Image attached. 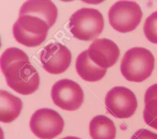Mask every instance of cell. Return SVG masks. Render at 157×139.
<instances>
[{"instance_id":"obj_17","label":"cell","mask_w":157,"mask_h":139,"mask_svg":"<svg viewBox=\"0 0 157 139\" xmlns=\"http://www.w3.org/2000/svg\"><path fill=\"white\" fill-rule=\"evenodd\" d=\"M131 139H157V133L146 129H140L134 133Z\"/></svg>"},{"instance_id":"obj_4","label":"cell","mask_w":157,"mask_h":139,"mask_svg":"<svg viewBox=\"0 0 157 139\" xmlns=\"http://www.w3.org/2000/svg\"><path fill=\"white\" fill-rule=\"evenodd\" d=\"M49 26L43 20L33 15H19L12 28L13 35L20 43L34 47L46 39Z\"/></svg>"},{"instance_id":"obj_16","label":"cell","mask_w":157,"mask_h":139,"mask_svg":"<svg viewBox=\"0 0 157 139\" xmlns=\"http://www.w3.org/2000/svg\"><path fill=\"white\" fill-rule=\"evenodd\" d=\"M144 32L150 42L157 43V10L146 18L144 24Z\"/></svg>"},{"instance_id":"obj_10","label":"cell","mask_w":157,"mask_h":139,"mask_svg":"<svg viewBox=\"0 0 157 139\" xmlns=\"http://www.w3.org/2000/svg\"><path fill=\"white\" fill-rule=\"evenodd\" d=\"M88 53L94 64L107 69L116 63L120 56V50L117 45L110 39H97L90 45Z\"/></svg>"},{"instance_id":"obj_9","label":"cell","mask_w":157,"mask_h":139,"mask_svg":"<svg viewBox=\"0 0 157 139\" xmlns=\"http://www.w3.org/2000/svg\"><path fill=\"white\" fill-rule=\"evenodd\" d=\"M39 59L45 71L52 74H59L66 70L70 66L71 53L61 43H50L41 51Z\"/></svg>"},{"instance_id":"obj_3","label":"cell","mask_w":157,"mask_h":139,"mask_svg":"<svg viewBox=\"0 0 157 139\" xmlns=\"http://www.w3.org/2000/svg\"><path fill=\"white\" fill-rule=\"evenodd\" d=\"M104 26L102 13L93 8L76 10L69 18L68 27L72 36L81 40H91L98 37Z\"/></svg>"},{"instance_id":"obj_7","label":"cell","mask_w":157,"mask_h":139,"mask_svg":"<svg viewBox=\"0 0 157 139\" xmlns=\"http://www.w3.org/2000/svg\"><path fill=\"white\" fill-rule=\"evenodd\" d=\"M105 105L110 115L123 119L133 115L137 107V101L131 90L124 86H115L107 92Z\"/></svg>"},{"instance_id":"obj_15","label":"cell","mask_w":157,"mask_h":139,"mask_svg":"<svg viewBox=\"0 0 157 139\" xmlns=\"http://www.w3.org/2000/svg\"><path fill=\"white\" fill-rule=\"evenodd\" d=\"M143 118L150 127L157 130V83L148 87L144 96Z\"/></svg>"},{"instance_id":"obj_2","label":"cell","mask_w":157,"mask_h":139,"mask_svg":"<svg viewBox=\"0 0 157 139\" xmlns=\"http://www.w3.org/2000/svg\"><path fill=\"white\" fill-rule=\"evenodd\" d=\"M155 58L143 47H133L127 50L121 62L120 70L128 81L141 82L150 76L153 70Z\"/></svg>"},{"instance_id":"obj_12","label":"cell","mask_w":157,"mask_h":139,"mask_svg":"<svg viewBox=\"0 0 157 139\" xmlns=\"http://www.w3.org/2000/svg\"><path fill=\"white\" fill-rule=\"evenodd\" d=\"M75 69L83 80L91 82L102 79L107 71V69L98 66L90 59L88 50L83 51L77 57Z\"/></svg>"},{"instance_id":"obj_8","label":"cell","mask_w":157,"mask_h":139,"mask_svg":"<svg viewBox=\"0 0 157 139\" xmlns=\"http://www.w3.org/2000/svg\"><path fill=\"white\" fill-rule=\"evenodd\" d=\"M53 103L67 111L77 110L82 104L83 91L80 85L69 79H62L55 82L51 89Z\"/></svg>"},{"instance_id":"obj_6","label":"cell","mask_w":157,"mask_h":139,"mask_svg":"<svg viewBox=\"0 0 157 139\" xmlns=\"http://www.w3.org/2000/svg\"><path fill=\"white\" fill-rule=\"evenodd\" d=\"M64 122L55 110L44 108L36 110L31 116L29 127L32 132L40 139H53L60 134Z\"/></svg>"},{"instance_id":"obj_13","label":"cell","mask_w":157,"mask_h":139,"mask_svg":"<svg viewBox=\"0 0 157 139\" xmlns=\"http://www.w3.org/2000/svg\"><path fill=\"white\" fill-rule=\"evenodd\" d=\"M21 100L7 91H0V121L9 123L15 120L22 109Z\"/></svg>"},{"instance_id":"obj_18","label":"cell","mask_w":157,"mask_h":139,"mask_svg":"<svg viewBox=\"0 0 157 139\" xmlns=\"http://www.w3.org/2000/svg\"><path fill=\"white\" fill-rule=\"evenodd\" d=\"M61 139H81L78 137H72V136H69V137H66L64 138H63Z\"/></svg>"},{"instance_id":"obj_11","label":"cell","mask_w":157,"mask_h":139,"mask_svg":"<svg viewBox=\"0 0 157 139\" xmlns=\"http://www.w3.org/2000/svg\"><path fill=\"white\" fill-rule=\"evenodd\" d=\"M58 10L54 3L48 0H30L25 1L21 6L19 15H29L45 21L49 28L55 23Z\"/></svg>"},{"instance_id":"obj_5","label":"cell","mask_w":157,"mask_h":139,"mask_svg":"<svg viewBox=\"0 0 157 139\" xmlns=\"http://www.w3.org/2000/svg\"><path fill=\"white\" fill-rule=\"evenodd\" d=\"M108 17L114 29L124 33L137 28L142 17V12L140 6L134 1H118L109 9Z\"/></svg>"},{"instance_id":"obj_1","label":"cell","mask_w":157,"mask_h":139,"mask_svg":"<svg viewBox=\"0 0 157 139\" xmlns=\"http://www.w3.org/2000/svg\"><path fill=\"white\" fill-rule=\"evenodd\" d=\"M0 64L6 83L11 89L22 95L31 94L37 89L39 75L23 50L16 47L6 49L1 54Z\"/></svg>"},{"instance_id":"obj_14","label":"cell","mask_w":157,"mask_h":139,"mask_svg":"<svg viewBox=\"0 0 157 139\" xmlns=\"http://www.w3.org/2000/svg\"><path fill=\"white\" fill-rule=\"evenodd\" d=\"M89 133L92 139H114L116 127L113 122L105 115H98L90 121Z\"/></svg>"}]
</instances>
